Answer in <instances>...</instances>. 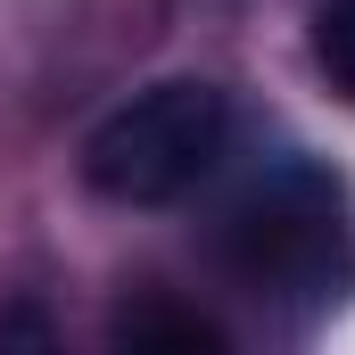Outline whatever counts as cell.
<instances>
[{"mask_svg": "<svg viewBox=\"0 0 355 355\" xmlns=\"http://www.w3.org/2000/svg\"><path fill=\"white\" fill-rule=\"evenodd\" d=\"M223 265L248 297L289 306V314H322L339 306V289L355 281V232H347V198L339 182L306 157H281L223 207L215 232Z\"/></svg>", "mask_w": 355, "mask_h": 355, "instance_id": "6da1fadb", "label": "cell"}, {"mask_svg": "<svg viewBox=\"0 0 355 355\" xmlns=\"http://www.w3.org/2000/svg\"><path fill=\"white\" fill-rule=\"evenodd\" d=\"M232 149V99L207 75H166L107 107L83 141V190L107 207H174L223 166Z\"/></svg>", "mask_w": 355, "mask_h": 355, "instance_id": "7a4b0ae2", "label": "cell"}, {"mask_svg": "<svg viewBox=\"0 0 355 355\" xmlns=\"http://www.w3.org/2000/svg\"><path fill=\"white\" fill-rule=\"evenodd\" d=\"M116 339L132 355H198V347H223V322L166 297V289H141V297L116 306Z\"/></svg>", "mask_w": 355, "mask_h": 355, "instance_id": "3957f363", "label": "cell"}, {"mask_svg": "<svg viewBox=\"0 0 355 355\" xmlns=\"http://www.w3.org/2000/svg\"><path fill=\"white\" fill-rule=\"evenodd\" d=\"M314 67H322V83L355 99V0H322V17H314Z\"/></svg>", "mask_w": 355, "mask_h": 355, "instance_id": "277c9868", "label": "cell"}]
</instances>
